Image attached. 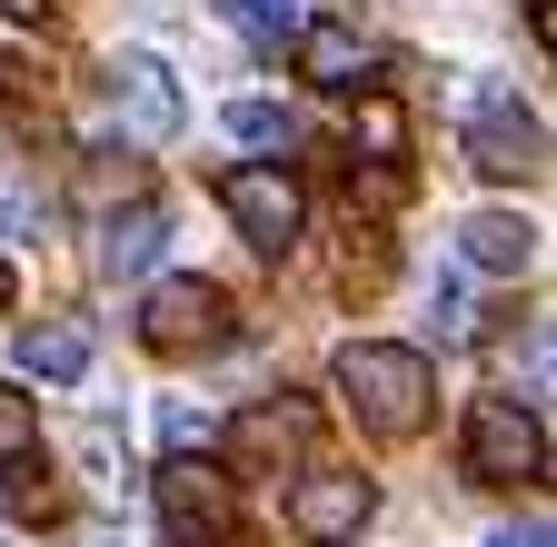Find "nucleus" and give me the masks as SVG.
I'll list each match as a JSON object with an SVG mask.
<instances>
[{
	"mask_svg": "<svg viewBox=\"0 0 557 547\" xmlns=\"http://www.w3.org/2000/svg\"><path fill=\"white\" fill-rule=\"evenodd\" d=\"M338 398L359 408V428L418 438V428H429V398H438V369L418 349H398V338H348V349H338Z\"/></svg>",
	"mask_w": 557,
	"mask_h": 547,
	"instance_id": "1",
	"label": "nucleus"
},
{
	"mask_svg": "<svg viewBox=\"0 0 557 547\" xmlns=\"http://www.w3.org/2000/svg\"><path fill=\"white\" fill-rule=\"evenodd\" d=\"M458 259H468V269H487V279H518V269L537 259V229H528L518 210H478V220L458 229Z\"/></svg>",
	"mask_w": 557,
	"mask_h": 547,
	"instance_id": "11",
	"label": "nucleus"
},
{
	"mask_svg": "<svg viewBox=\"0 0 557 547\" xmlns=\"http://www.w3.org/2000/svg\"><path fill=\"white\" fill-rule=\"evenodd\" d=\"M11 289H21V279H11V259H0V309H11Z\"/></svg>",
	"mask_w": 557,
	"mask_h": 547,
	"instance_id": "23",
	"label": "nucleus"
},
{
	"mask_svg": "<svg viewBox=\"0 0 557 547\" xmlns=\"http://www.w3.org/2000/svg\"><path fill=\"white\" fill-rule=\"evenodd\" d=\"M230 140L239 150H289V110L278 100H230Z\"/></svg>",
	"mask_w": 557,
	"mask_h": 547,
	"instance_id": "16",
	"label": "nucleus"
},
{
	"mask_svg": "<svg viewBox=\"0 0 557 547\" xmlns=\"http://www.w3.org/2000/svg\"><path fill=\"white\" fill-rule=\"evenodd\" d=\"M160 428H170V458H209V438H220V419H209V408H189V398L160 408Z\"/></svg>",
	"mask_w": 557,
	"mask_h": 547,
	"instance_id": "17",
	"label": "nucleus"
},
{
	"mask_svg": "<svg viewBox=\"0 0 557 547\" xmlns=\"http://www.w3.org/2000/svg\"><path fill=\"white\" fill-rule=\"evenodd\" d=\"M289 60H299V80H319V90H369V71H379V50L348 21H299Z\"/></svg>",
	"mask_w": 557,
	"mask_h": 547,
	"instance_id": "10",
	"label": "nucleus"
},
{
	"mask_svg": "<svg viewBox=\"0 0 557 547\" xmlns=\"http://www.w3.org/2000/svg\"><path fill=\"white\" fill-rule=\"evenodd\" d=\"M50 11V0H0V21H40Z\"/></svg>",
	"mask_w": 557,
	"mask_h": 547,
	"instance_id": "22",
	"label": "nucleus"
},
{
	"mask_svg": "<svg viewBox=\"0 0 557 547\" xmlns=\"http://www.w3.org/2000/svg\"><path fill=\"white\" fill-rule=\"evenodd\" d=\"M220 21H230V30L249 40V50H289L309 11H299V0H220Z\"/></svg>",
	"mask_w": 557,
	"mask_h": 547,
	"instance_id": "14",
	"label": "nucleus"
},
{
	"mask_svg": "<svg viewBox=\"0 0 557 547\" xmlns=\"http://www.w3.org/2000/svg\"><path fill=\"white\" fill-rule=\"evenodd\" d=\"M40 220H50V199H30L21 179H0V239H30Z\"/></svg>",
	"mask_w": 557,
	"mask_h": 547,
	"instance_id": "20",
	"label": "nucleus"
},
{
	"mask_svg": "<svg viewBox=\"0 0 557 547\" xmlns=\"http://www.w3.org/2000/svg\"><path fill=\"white\" fill-rule=\"evenodd\" d=\"M468 170L478 179H537L547 170V129H537V110H518V100H498V90H478V120H468Z\"/></svg>",
	"mask_w": 557,
	"mask_h": 547,
	"instance_id": "6",
	"label": "nucleus"
},
{
	"mask_svg": "<svg viewBox=\"0 0 557 547\" xmlns=\"http://www.w3.org/2000/svg\"><path fill=\"white\" fill-rule=\"evenodd\" d=\"M160 239H170V220L150 210V199H129V210H110V229H100V269L110 279H139V269L160 259Z\"/></svg>",
	"mask_w": 557,
	"mask_h": 547,
	"instance_id": "12",
	"label": "nucleus"
},
{
	"mask_svg": "<svg viewBox=\"0 0 557 547\" xmlns=\"http://www.w3.org/2000/svg\"><path fill=\"white\" fill-rule=\"evenodd\" d=\"M220 210L239 220V239H249L259 259H289L299 229H309V199H299L289 170H230V179H220Z\"/></svg>",
	"mask_w": 557,
	"mask_h": 547,
	"instance_id": "4",
	"label": "nucleus"
},
{
	"mask_svg": "<svg viewBox=\"0 0 557 547\" xmlns=\"http://www.w3.org/2000/svg\"><path fill=\"white\" fill-rule=\"evenodd\" d=\"M30 448H40V408H30L21 388H0V468L30 458Z\"/></svg>",
	"mask_w": 557,
	"mask_h": 547,
	"instance_id": "18",
	"label": "nucleus"
},
{
	"mask_svg": "<svg viewBox=\"0 0 557 547\" xmlns=\"http://www.w3.org/2000/svg\"><path fill=\"white\" fill-rule=\"evenodd\" d=\"M348 140L369 150V170H398V150H408V120H398V100L359 90V120H348Z\"/></svg>",
	"mask_w": 557,
	"mask_h": 547,
	"instance_id": "15",
	"label": "nucleus"
},
{
	"mask_svg": "<svg viewBox=\"0 0 557 547\" xmlns=\"http://www.w3.org/2000/svg\"><path fill=\"white\" fill-rule=\"evenodd\" d=\"M110 100H120V120L139 129V140H180V120H189V100H180L160 50H120L110 60Z\"/></svg>",
	"mask_w": 557,
	"mask_h": 547,
	"instance_id": "8",
	"label": "nucleus"
},
{
	"mask_svg": "<svg viewBox=\"0 0 557 547\" xmlns=\"http://www.w3.org/2000/svg\"><path fill=\"white\" fill-rule=\"evenodd\" d=\"M468 477L478 488H528L547 477V428L528 398H478L468 408Z\"/></svg>",
	"mask_w": 557,
	"mask_h": 547,
	"instance_id": "2",
	"label": "nucleus"
},
{
	"mask_svg": "<svg viewBox=\"0 0 557 547\" xmlns=\"http://www.w3.org/2000/svg\"><path fill=\"white\" fill-rule=\"evenodd\" d=\"M0 477H11V488H0V508H11V518H30V508H50V468H40V458H11V468H0Z\"/></svg>",
	"mask_w": 557,
	"mask_h": 547,
	"instance_id": "19",
	"label": "nucleus"
},
{
	"mask_svg": "<svg viewBox=\"0 0 557 547\" xmlns=\"http://www.w3.org/2000/svg\"><path fill=\"white\" fill-rule=\"evenodd\" d=\"M309 408L299 398H269V408H239V428H230V468L239 477H269V468H299L309 458Z\"/></svg>",
	"mask_w": 557,
	"mask_h": 547,
	"instance_id": "9",
	"label": "nucleus"
},
{
	"mask_svg": "<svg viewBox=\"0 0 557 547\" xmlns=\"http://www.w3.org/2000/svg\"><path fill=\"white\" fill-rule=\"evenodd\" d=\"M21 369H30V378H50V388L90 378V328H70V319H40V328H21Z\"/></svg>",
	"mask_w": 557,
	"mask_h": 547,
	"instance_id": "13",
	"label": "nucleus"
},
{
	"mask_svg": "<svg viewBox=\"0 0 557 547\" xmlns=\"http://www.w3.org/2000/svg\"><path fill=\"white\" fill-rule=\"evenodd\" d=\"M139 338H150V349H170V359H189V349H230V299L180 269V279H160L150 299H139Z\"/></svg>",
	"mask_w": 557,
	"mask_h": 547,
	"instance_id": "5",
	"label": "nucleus"
},
{
	"mask_svg": "<svg viewBox=\"0 0 557 547\" xmlns=\"http://www.w3.org/2000/svg\"><path fill=\"white\" fill-rule=\"evenodd\" d=\"M150 508H160V537L170 547H230V477L209 458H170L150 477Z\"/></svg>",
	"mask_w": 557,
	"mask_h": 547,
	"instance_id": "3",
	"label": "nucleus"
},
{
	"mask_svg": "<svg viewBox=\"0 0 557 547\" xmlns=\"http://www.w3.org/2000/svg\"><path fill=\"white\" fill-rule=\"evenodd\" d=\"M0 547H11V537H0Z\"/></svg>",
	"mask_w": 557,
	"mask_h": 547,
	"instance_id": "24",
	"label": "nucleus"
},
{
	"mask_svg": "<svg viewBox=\"0 0 557 547\" xmlns=\"http://www.w3.org/2000/svg\"><path fill=\"white\" fill-rule=\"evenodd\" d=\"M369 518H379V488H369L359 468H309L299 488H289V527H299L309 547H348Z\"/></svg>",
	"mask_w": 557,
	"mask_h": 547,
	"instance_id": "7",
	"label": "nucleus"
},
{
	"mask_svg": "<svg viewBox=\"0 0 557 547\" xmlns=\"http://www.w3.org/2000/svg\"><path fill=\"white\" fill-rule=\"evenodd\" d=\"M487 547H547V527L528 518V527H498V537H487Z\"/></svg>",
	"mask_w": 557,
	"mask_h": 547,
	"instance_id": "21",
	"label": "nucleus"
}]
</instances>
